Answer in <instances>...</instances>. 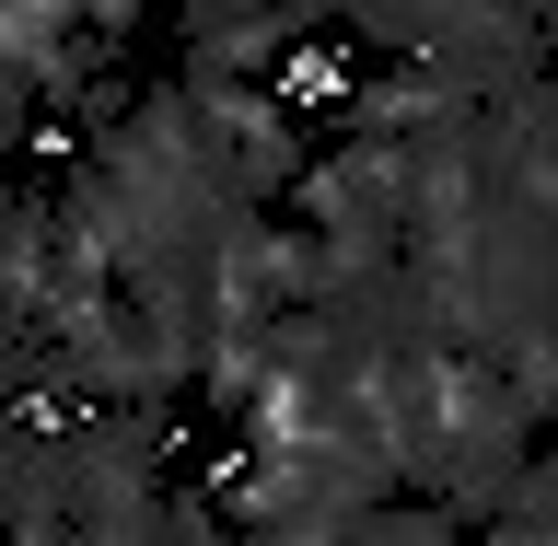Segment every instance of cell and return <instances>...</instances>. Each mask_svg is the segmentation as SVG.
<instances>
[{"mask_svg": "<svg viewBox=\"0 0 558 546\" xmlns=\"http://www.w3.org/2000/svg\"><path fill=\"white\" fill-rule=\"evenodd\" d=\"M186 70V59H174ZM186 105H198V139L221 151L244 198H291L303 186V129H291V105L279 82H233V70H186Z\"/></svg>", "mask_w": 558, "mask_h": 546, "instance_id": "cell-1", "label": "cell"}, {"mask_svg": "<svg viewBox=\"0 0 558 546\" xmlns=\"http://www.w3.org/2000/svg\"><path fill=\"white\" fill-rule=\"evenodd\" d=\"M0 500H12V535H24V546H59L70 535V396H12Z\"/></svg>", "mask_w": 558, "mask_h": 546, "instance_id": "cell-2", "label": "cell"}, {"mask_svg": "<svg viewBox=\"0 0 558 546\" xmlns=\"http://www.w3.org/2000/svg\"><path fill=\"white\" fill-rule=\"evenodd\" d=\"M326 24L314 0H256V12H221V24H186V70H233V82H279L291 47Z\"/></svg>", "mask_w": 558, "mask_h": 546, "instance_id": "cell-3", "label": "cell"}, {"mask_svg": "<svg viewBox=\"0 0 558 546\" xmlns=\"http://www.w3.org/2000/svg\"><path fill=\"white\" fill-rule=\"evenodd\" d=\"M488 535H512V546H558V465H547V453L512 477V500H500V523H488Z\"/></svg>", "mask_w": 558, "mask_h": 546, "instance_id": "cell-4", "label": "cell"}, {"mask_svg": "<svg viewBox=\"0 0 558 546\" xmlns=\"http://www.w3.org/2000/svg\"><path fill=\"white\" fill-rule=\"evenodd\" d=\"M163 12H186V24H221V12H256V0H163Z\"/></svg>", "mask_w": 558, "mask_h": 546, "instance_id": "cell-5", "label": "cell"}]
</instances>
